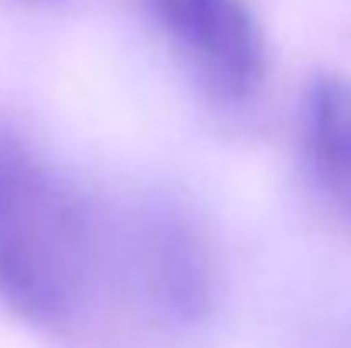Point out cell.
I'll return each instance as SVG.
<instances>
[{"instance_id":"2","label":"cell","mask_w":351,"mask_h":348,"mask_svg":"<svg viewBox=\"0 0 351 348\" xmlns=\"http://www.w3.org/2000/svg\"><path fill=\"white\" fill-rule=\"evenodd\" d=\"M140 7L208 100L239 106L256 96L266 76V48L245 0H140Z\"/></svg>"},{"instance_id":"5","label":"cell","mask_w":351,"mask_h":348,"mask_svg":"<svg viewBox=\"0 0 351 348\" xmlns=\"http://www.w3.org/2000/svg\"><path fill=\"white\" fill-rule=\"evenodd\" d=\"M27 3H51V0H27Z\"/></svg>"},{"instance_id":"1","label":"cell","mask_w":351,"mask_h":348,"mask_svg":"<svg viewBox=\"0 0 351 348\" xmlns=\"http://www.w3.org/2000/svg\"><path fill=\"white\" fill-rule=\"evenodd\" d=\"M103 232L79 188L21 133L0 130V304L65 328L93 297Z\"/></svg>"},{"instance_id":"3","label":"cell","mask_w":351,"mask_h":348,"mask_svg":"<svg viewBox=\"0 0 351 348\" xmlns=\"http://www.w3.org/2000/svg\"><path fill=\"white\" fill-rule=\"evenodd\" d=\"M123 277L150 318L195 325L215 301V259L205 235L174 205H143L119 239Z\"/></svg>"},{"instance_id":"4","label":"cell","mask_w":351,"mask_h":348,"mask_svg":"<svg viewBox=\"0 0 351 348\" xmlns=\"http://www.w3.org/2000/svg\"><path fill=\"white\" fill-rule=\"evenodd\" d=\"M300 154L321 195L351 219V79L317 76L300 100Z\"/></svg>"}]
</instances>
